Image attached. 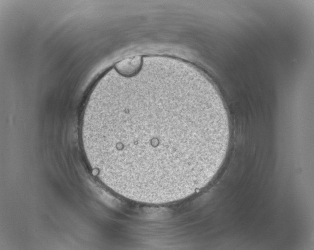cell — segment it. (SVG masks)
<instances>
[{
	"label": "cell",
	"mask_w": 314,
	"mask_h": 250,
	"mask_svg": "<svg viewBox=\"0 0 314 250\" xmlns=\"http://www.w3.org/2000/svg\"><path fill=\"white\" fill-rule=\"evenodd\" d=\"M141 65V58L140 56H135L120 61L116 64V69L121 73L131 75L139 71Z\"/></svg>",
	"instance_id": "cell-1"
}]
</instances>
